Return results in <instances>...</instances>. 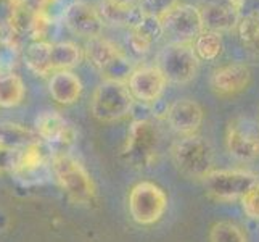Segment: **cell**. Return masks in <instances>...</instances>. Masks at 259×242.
Returning <instances> with one entry per match:
<instances>
[{
	"instance_id": "30bf717a",
	"label": "cell",
	"mask_w": 259,
	"mask_h": 242,
	"mask_svg": "<svg viewBox=\"0 0 259 242\" xmlns=\"http://www.w3.org/2000/svg\"><path fill=\"white\" fill-rule=\"evenodd\" d=\"M12 175L16 181H20L24 186H34L49 181L52 175V163H49L40 144L16 152Z\"/></svg>"
},
{
	"instance_id": "7c38bea8",
	"label": "cell",
	"mask_w": 259,
	"mask_h": 242,
	"mask_svg": "<svg viewBox=\"0 0 259 242\" xmlns=\"http://www.w3.org/2000/svg\"><path fill=\"white\" fill-rule=\"evenodd\" d=\"M198 10L204 31L227 32L235 29L240 21V7L234 0H203Z\"/></svg>"
},
{
	"instance_id": "9c48e42d",
	"label": "cell",
	"mask_w": 259,
	"mask_h": 242,
	"mask_svg": "<svg viewBox=\"0 0 259 242\" xmlns=\"http://www.w3.org/2000/svg\"><path fill=\"white\" fill-rule=\"evenodd\" d=\"M226 147L229 154L240 161L259 158V128L251 118L238 116L226 129Z\"/></svg>"
},
{
	"instance_id": "ba28073f",
	"label": "cell",
	"mask_w": 259,
	"mask_h": 242,
	"mask_svg": "<svg viewBox=\"0 0 259 242\" xmlns=\"http://www.w3.org/2000/svg\"><path fill=\"white\" fill-rule=\"evenodd\" d=\"M158 68L166 81L174 84H187L198 73L200 61L195 57L192 42H171L159 55Z\"/></svg>"
},
{
	"instance_id": "3957f363",
	"label": "cell",
	"mask_w": 259,
	"mask_h": 242,
	"mask_svg": "<svg viewBox=\"0 0 259 242\" xmlns=\"http://www.w3.org/2000/svg\"><path fill=\"white\" fill-rule=\"evenodd\" d=\"M52 173L66 194L79 203H87L94 199V183L87 169L69 154H57L52 158Z\"/></svg>"
},
{
	"instance_id": "484cf974",
	"label": "cell",
	"mask_w": 259,
	"mask_h": 242,
	"mask_svg": "<svg viewBox=\"0 0 259 242\" xmlns=\"http://www.w3.org/2000/svg\"><path fill=\"white\" fill-rule=\"evenodd\" d=\"M209 242H248L246 234L232 221H218L209 229Z\"/></svg>"
},
{
	"instance_id": "8992f818",
	"label": "cell",
	"mask_w": 259,
	"mask_h": 242,
	"mask_svg": "<svg viewBox=\"0 0 259 242\" xmlns=\"http://www.w3.org/2000/svg\"><path fill=\"white\" fill-rule=\"evenodd\" d=\"M257 176L246 169H211L203 178L204 191L218 202H232L248 192Z\"/></svg>"
},
{
	"instance_id": "277c9868",
	"label": "cell",
	"mask_w": 259,
	"mask_h": 242,
	"mask_svg": "<svg viewBox=\"0 0 259 242\" xmlns=\"http://www.w3.org/2000/svg\"><path fill=\"white\" fill-rule=\"evenodd\" d=\"M159 132L150 120H136L129 128L122 155L134 168H148L158 157Z\"/></svg>"
},
{
	"instance_id": "52a82bcc",
	"label": "cell",
	"mask_w": 259,
	"mask_h": 242,
	"mask_svg": "<svg viewBox=\"0 0 259 242\" xmlns=\"http://www.w3.org/2000/svg\"><path fill=\"white\" fill-rule=\"evenodd\" d=\"M167 209V197L155 183L142 181L129 194V213L139 225H155Z\"/></svg>"
},
{
	"instance_id": "4dcf8cb0",
	"label": "cell",
	"mask_w": 259,
	"mask_h": 242,
	"mask_svg": "<svg viewBox=\"0 0 259 242\" xmlns=\"http://www.w3.org/2000/svg\"><path fill=\"white\" fill-rule=\"evenodd\" d=\"M234 2H235V4H237V5H238L240 8H242V7H243V5H245L246 2H248V0H234Z\"/></svg>"
},
{
	"instance_id": "e0dca14e",
	"label": "cell",
	"mask_w": 259,
	"mask_h": 242,
	"mask_svg": "<svg viewBox=\"0 0 259 242\" xmlns=\"http://www.w3.org/2000/svg\"><path fill=\"white\" fill-rule=\"evenodd\" d=\"M35 134L50 146H68L74 141V129L58 112H42L34 121Z\"/></svg>"
},
{
	"instance_id": "f1b7e54d",
	"label": "cell",
	"mask_w": 259,
	"mask_h": 242,
	"mask_svg": "<svg viewBox=\"0 0 259 242\" xmlns=\"http://www.w3.org/2000/svg\"><path fill=\"white\" fill-rule=\"evenodd\" d=\"M15 160H16V152H8L0 149V171L12 173V169L15 166Z\"/></svg>"
},
{
	"instance_id": "83f0119b",
	"label": "cell",
	"mask_w": 259,
	"mask_h": 242,
	"mask_svg": "<svg viewBox=\"0 0 259 242\" xmlns=\"http://www.w3.org/2000/svg\"><path fill=\"white\" fill-rule=\"evenodd\" d=\"M242 209L248 218L259 221V179L242 197Z\"/></svg>"
},
{
	"instance_id": "2e32d148",
	"label": "cell",
	"mask_w": 259,
	"mask_h": 242,
	"mask_svg": "<svg viewBox=\"0 0 259 242\" xmlns=\"http://www.w3.org/2000/svg\"><path fill=\"white\" fill-rule=\"evenodd\" d=\"M203 109L192 98H179L166 110V121L181 136H193L203 123Z\"/></svg>"
},
{
	"instance_id": "4316f807",
	"label": "cell",
	"mask_w": 259,
	"mask_h": 242,
	"mask_svg": "<svg viewBox=\"0 0 259 242\" xmlns=\"http://www.w3.org/2000/svg\"><path fill=\"white\" fill-rule=\"evenodd\" d=\"M179 5V0H139V10L144 16H153L158 20L163 18Z\"/></svg>"
},
{
	"instance_id": "4fadbf2b",
	"label": "cell",
	"mask_w": 259,
	"mask_h": 242,
	"mask_svg": "<svg viewBox=\"0 0 259 242\" xmlns=\"http://www.w3.org/2000/svg\"><path fill=\"white\" fill-rule=\"evenodd\" d=\"M63 21L73 34L87 39L98 38L103 31V20L98 10L82 0H76L66 7Z\"/></svg>"
},
{
	"instance_id": "7a4b0ae2",
	"label": "cell",
	"mask_w": 259,
	"mask_h": 242,
	"mask_svg": "<svg viewBox=\"0 0 259 242\" xmlns=\"http://www.w3.org/2000/svg\"><path fill=\"white\" fill-rule=\"evenodd\" d=\"M171 155L177 171L187 178L203 179L212 169V147L198 134L179 139L171 149Z\"/></svg>"
},
{
	"instance_id": "5bb4252c",
	"label": "cell",
	"mask_w": 259,
	"mask_h": 242,
	"mask_svg": "<svg viewBox=\"0 0 259 242\" xmlns=\"http://www.w3.org/2000/svg\"><path fill=\"white\" fill-rule=\"evenodd\" d=\"M249 83H251V70L245 63H229L219 66L212 71L209 79L212 92L222 98L243 92Z\"/></svg>"
},
{
	"instance_id": "7402d4cb",
	"label": "cell",
	"mask_w": 259,
	"mask_h": 242,
	"mask_svg": "<svg viewBox=\"0 0 259 242\" xmlns=\"http://www.w3.org/2000/svg\"><path fill=\"white\" fill-rule=\"evenodd\" d=\"M192 49L198 61H214L221 57L224 50V41L222 36L212 31H201L192 41Z\"/></svg>"
},
{
	"instance_id": "9a60e30c",
	"label": "cell",
	"mask_w": 259,
	"mask_h": 242,
	"mask_svg": "<svg viewBox=\"0 0 259 242\" xmlns=\"http://www.w3.org/2000/svg\"><path fill=\"white\" fill-rule=\"evenodd\" d=\"M126 84L134 98L140 102H156L163 95L167 81L158 66H140L132 70Z\"/></svg>"
},
{
	"instance_id": "cb8c5ba5",
	"label": "cell",
	"mask_w": 259,
	"mask_h": 242,
	"mask_svg": "<svg viewBox=\"0 0 259 242\" xmlns=\"http://www.w3.org/2000/svg\"><path fill=\"white\" fill-rule=\"evenodd\" d=\"M237 31L242 47L253 55H259V12L240 16Z\"/></svg>"
},
{
	"instance_id": "ac0fdd59",
	"label": "cell",
	"mask_w": 259,
	"mask_h": 242,
	"mask_svg": "<svg viewBox=\"0 0 259 242\" xmlns=\"http://www.w3.org/2000/svg\"><path fill=\"white\" fill-rule=\"evenodd\" d=\"M35 144H40V139L35 131L13 121L0 123V149L2 150L20 152Z\"/></svg>"
},
{
	"instance_id": "5b68a950",
	"label": "cell",
	"mask_w": 259,
	"mask_h": 242,
	"mask_svg": "<svg viewBox=\"0 0 259 242\" xmlns=\"http://www.w3.org/2000/svg\"><path fill=\"white\" fill-rule=\"evenodd\" d=\"M134 105L126 83L118 81H103L95 89L91 102L92 115L100 121H116L124 118Z\"/></svg>"
},
{
	"instance_id": "6da1fadb",
	"label": "cell",
	"mask_w": 259,
	"mask_h": 242,
	"mask_svg": "<svg viewBox=\"0 0 259 242\" xmlns=\"http://www.w3.org/2000/svg\"><path fill=\"white\" fill-rule=\"evenodd\" d=\"M81 58L82 52L73 42L35 41L24 49V63L39 76L69 71L79 65Z\"/></svg>"
},
{
	"instance_id": "8fae6325",
	"label": "cell",
	"mask_w": 259,
	"mask_h": 242,
	"mask_svg": "<svg viewBox=\"0 0 259 242\" xmlns=\"http://www.w3.org/2000/svg\"><path fill=\"white\" fill-rule=\"evenodd\" d=\"M164 34L171 36L172 42H192L203 31V21L198 7L179 4L163 20Z\"/></svg>"
},
{
	"instance_id": "ffe728a7",
	"label": "cell",
	"mask_w": 259,
	"mask_h": 242,
	"mask_svg": "<svg viewBox=\"0 0 259 242\" xmlns=\"http://www.w3.org/2000/svg\"><path fill=\"white\" fill-rule=\"evenodd\" d=\"M49 92L58 103L71 105L82 94V81L71 71H57L49 81Z\"/></svg>"
},
{
	"instance_id": "f546056e",
	"label": "cell",
	"mask_w": 259,
	"mask_h": 242,
	"mask_svg": "<svg viewBox=\"0 0 259 242\" xmlns=\"http://www.w3.org/2000/svg\"><path fill=\"white\" fill-rule=\"evenodd\" d=\"M114 2H118L121 5H127V7H136L139 4V0H114Z\"/></svg>"
},
{
	"instance_id": "d4e9b609",
	"label": "cell",
	"mask_w": 259,
	"mask_h": 242,
	"mask_svg": "<svg viewBox=\"0 0 259 242\" xmlns=\"http://www.w3.org/2000/svg\"><path fill=\"white\" fill-rule=\"evenodd\" d=\"M23 98L24 84L20 76L15 73L0 76V107L2 109H12V107L20 105Z\"/></svg>"
},
{
	"instance_id": "44dd1931",
	"label": "cell",
	"mask_w": 259,
	"mask_h": 242,
	"mask_svg": "<svg viewBox=\"0 0 259 242\" xmlns=\"http://www.w3.org/2000/svg\"><path fill=\"white\" fill-rule=\"evenodd\" d=\"M98 13H100L102 20L106 23H111L116 26H129V28H134L140 21V18L144 16L137 5L127 7L114 2V0H103L100 4Z\"/></svg>"
},
{
	"instance_id": "603a6c76",
	"label": "cell",
	"mask_w": 259,
	"mask_h": 242,
	"mask_svg": "<svg viewBox=\"0 0 259 242\" xmlns=\"http://www.w3.org/2000/svg\"><path fill=\"white\" fill-rule=\"evenodd\" d=\"M119 52L121 49L116 46V44H113L108 39L100 38V36L94 39H89L85 46V57L89 60V63L95 66L98 71H102L110 63V60L114 58Z\"/></svg>"
},
{
	"instance_id": "d6986e66",
	"label": "cell",
	"mask_w": 259,
	"mask_h": 242,
	"mask_svg": "<svg viewBox=\"0 0 259 242\" xmlns=\"http://www.w3.org/2000/svg\"><path fill=\"white\" fill-rule=\"evenodd\" d=\"M164 36L161 20L153 16H142L140 21L131 28L129 46L134 52L145 53L155 42H158Z\"/></svg>"
}]
</instances>
